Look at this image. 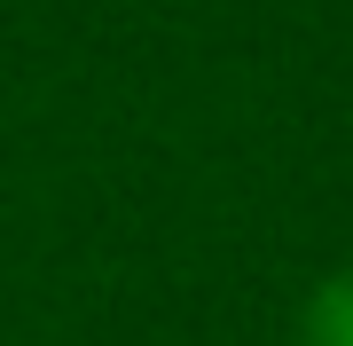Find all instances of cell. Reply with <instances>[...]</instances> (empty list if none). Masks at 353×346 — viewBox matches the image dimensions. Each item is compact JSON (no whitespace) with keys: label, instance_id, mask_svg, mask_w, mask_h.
<instances>
[{"label":"cell","instance_id":"obj_1","mask_svg":"<svg viewBox=\"0 0 353 346\" xmlns=\"http://www.w3.org/2000/svg\"><path fill=\"white\" fill-rule=\"evenodd\" d=\"M299 346H353V276L322 283L306 299V323H299Z\"/></svg>","mask_w":353,"mask_h":346}]
</instances>
